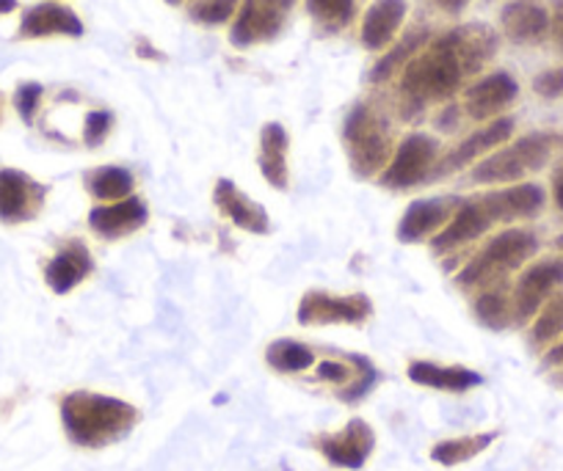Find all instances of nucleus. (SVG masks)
I'll list each match as a JSON object with an SVG mask.
<instances>
[{
    "mask_svg": "<svg viewBox=\"0 0 563 471\" xmlns=\"http://www.w3.org/2000/svg\"><path fill=\"white\" fill-rule=\"evenodd\" d=\"M144 221H147V208H144L135 197H128L122 199V202L113 204H102V208L91 210L89 215L91 229L102 237L130 235V232L139 229Z\"/></svg>",
    "mask_w": 563,
    "mask_h": 471,
    "instance_id": "f3484780",
    "label": "nucleus"
},
{
    "mask_svg": "<svg viewBox=\"0 0 563 471\" xmlns=\"http://www.w3.org/2000/svg\"><path fill=\"white\" fill-rule=\"evenodd\" d=\"M445 221V202H415L400 221L398 237L404 243H417Z\"/></svg>",
    "mask_w": 563,
    "mask_h": 471,
    "instance_id": "5701e85b",
    "label": "nucleus"
},
{
    "mask_svg": "<svg viewBox=\"0 0 563 471\" xmlns=\"http://www.w3.org/2000/svg\"><path fill=\"white\" fill-rule=\"evenodd\" d=\"M0 116H3V105H0Z\"/></svg>",
    "mask_w": 563,
    "mask_h": 471,
    "instance_id": "79ce46f5",
    "label": "nucleus"
},
{
    "mask_svg": "<svg viewBox=\"0 0 563 471\" xmlns=\"http://www.w3.org/2000/svg\"><path fill=\"white\" fill-rule=\"evenodd\" d=\"M563 334V295H558L555 301H550V306L541 312V317L533 326V339L536 343H550V339L561 337Z\"/></svg>",
    "mask_w": 563,
    "mask_h": 471,
    "instance_id": "c85d7f7f",
    "label": "nucleus"
},
{
    "mask_svg": "<svg viewBox=\"0 0 563 471\" xmlns=\"http://www.w3.org/2000/svg\"><path fill=\"white\" fill-rule=\"evenodd\" d=\"M108 127H111V116L106 111H91L86 116V144L97 146L108 135Z\"/></svg>",
    "mask_w": 563,
    "mask_h": 471,
    "instance_id": "473e14b6",
    "label": "nucleus"
},
{
    "mask_svg": "<svg viewBox=\"0 0 563 471\" xmlns=\"http://www.w3.org/2000/svg\"><path fill=\"white\" fill-rule=\"evenodd\" d=\"M437 157V141L429 135H409L395 152L393 164L384 171V186L387 188H411L429 175Z\"/></svg>",
    "mask_w": 563,
    "mask_h": 471,
    "instance_id": "6e6552de",
    "label": "nucleus"
},
{
    "mask_svg": "<svg viewBox=\"0 0 563 471\" xmlns=\"http://www.w3.org/2000/svg\"><path fill=\"white\" fill-rule=\"evenodd\" d=\"M307 9L327 29H343L354 18V0H307Z\"/></svg>",
    "mask_w": 563,
    "mask_h": 471,
    "instance_id": "a878e982",
    "label": "nucleus"
},
{
    "mask_svg": "<svg viewBox=\"0 0 563 471\" xmlns=\"http://www.w3.org/2000/svg\"><path fill=\"white\" fill-rule=\"evenodd\" d=\"M517 80L506 72H495L489 78L478 80L473 89L467 91V113L473 119H492L497 113L506 111L514 100H517Z\"/></svg>",
    "mask_w": 563,
    "mask_h": 471,
    "instance_id": "ddd939ff",
    "label": "nucleus"
},
{
    "mask_svg": "<svg viewBox=\"0 0 563 471\" xmlns=\"http://www.w3.org/2000/svg\"><path fill=\"white\" fill-rule=\"evenodd\" d=\"M296 0H243L232 25V45L249 47L274 40L288 20Z\"/></svg>",
    "mask_w": 563,
    "mask_h": 471,
    "instance_id": "0eeeda50",
    "label": "nucleus"
},
{
    "mask_svg": "<svg viewBox=\"0 0 563 471\" xmlns=\"http://www.w3.org/2000/svg\"><path fill=\"white\" fill-rule=\"evenodd\" d=\"M511 130H514V119H495L489 127H484V130H478V133L470 135V138L464 141V144L459 146L451 157H448L445 166H442V171H456V169H462V166L478 160V157L486 155V152L497 149L503 141H508Z\"/></svg>",
    "mask_w": 563,
    "mask_h": 471,
    "instance_id": "aec40b11",
    "label": "nucleus"
},
{
    "mask_svg": "<svg viewBox=\"0 0 563 471\" xmlns=\"http://www.w3.org/2000/svg\"><path fill=\"white\" fill-rule=\"evenodd\" d=\"M500 23L508 40L517 42V45H533V42L544 40L547 31H550V14L539 3L517 0V3H508L503 9Z\"/></svg>",
    "mask_w": 563,
    "mask_h": 471,
    "instance_id": "2eb2a0df",
    "label": "nucleus"
},
{
    "mask_svg": "<svg viewBox=\"0 0 563 471\" xmlns=\"http://www.w3.org/2000/svg\"><path fill=\"white\" fill-rule=\"evenodd\" d=\"M422 42H426V34H411V36H406V40L400 42V45L395 47V51L389 53L387 58H382V64H378V67L373 69L371 78H373V80H387L389 75H393L395 69L400 67V64H404V61L409 64L411 58H415L417 47H420Z\"/></svg>",
    "mask_w": 563,
    "mask_h": 471,
    "instance_id": "cd10ccee",
    "label": "nucleus"
},
{
    "mask_svg": "<svg viewBox=\"0 0 563 471\" xmlns=\"http://www.w3.org/2000/svg\"><path fill=\"white\" fill-rule=\"evenodd\" d=\"M235 12H238V0H208V3H202V7L194 12V18H197L199 23L219 25V23H227Z\"/></svg>",
    "mask_w": 563,
    "mask_h": 471,
    "instance_id": "7c9ffc66",
    "label": "nucleus"
},
{
    "mask_svg": "<svg viewBox=\"0 0 563 471\" xmlns=\"http://www.w3.org/2000/svg\"><path fill=\"white\" fill-rule=\"evenodd\" d=\"M561 284H563L561 259H547V262H539L530 270H525V276L517 284V292H514V314H517L519 321H530V317L544 306L547 298L555 292V287Z\"/></svg>",
    "mask_w": 563,
    "mask_h": 471,
    "instance_id": "1a4fd4ad",
    "label": "nucleus"
},
{
    "mask_svg": "<svg viewBox=\"0 0 563 471\" xmlns=\"http://www.w3.org/2000/svg\"><path fill=\"white\" fill-rule=\"evenodd\" d=\"M552 31H555V40L558 45L563 47V0H558V7H555V18L550 20Z\"/></svg>",
    "mask_w": 563,
    "mask_h": 471,
    "instance_id": "c9c22d12",
    "label": "nucleus"
},
{
    "mask_svg": "<svg viewBox=\"0 0 563 471\" xmlns=\"http://www.w3.org/2000/svg\"><path fill=\"white\" fill-rule=\"evenodd\" d=\"M495 53V36L489 29H462L442 36L434 45L417 53L404 69L400 91L411 105L448 100L467 80L478 72Z\"/></svg>",
    "mask_w": 563,
    "mask_h": 471,
    "instance_id": "f257e3e1",
    "label": "nucleus"
},
{
    "mask_svg": "<svg viewBox=\"0 0 563 471\" xmlns=\"http://www.w3.org/2000/svg\"><path fill=\"white\" fill-rule=\"evenodd\" d=\"M406 18V0H376L362 20V45L367 51H382L398 34Z\"/></svg>",
    "mask_w": 563,
    "mask_h": 471,
    "instance_id": "dca6fc26",
    "label": "nucleus"
},
{
    "mask_svg": "<svg viewBox=\"0 0 563 471\" xmlns=\"http://www.w3.org/2000/svg\"><path fill=\"white\" fill-rule=\"evenodd\" d=\"M345 152L360 177H373L384 169L389 160V133L387 124L376 116L367 105H356L345 116L343 127Z\"/></svg>",
    "mask_w": 563,
    "mask_h": 471,
    "instance_id": "20e7f679",
    "label": "nucleus"
},
{
    "mask_svg": "<svg viewBox=\"0 0 563 471\" xmlns=\"http://www.w3.org/2000/svg\"><path fill=\"white\" fill-rule=\"evenodd\" d=\"M80 36L84 34V23L73 9L62 7V3H40L31 7L23 14L20 23V36L23 40H40V36Z\"/></svg>",
    "mask_w": 563,
    "mask_h": 471,
    "instance_id": "f8f14e48",
    "label": "nucleus"
},
{
    "mask_svg": "<svg viewBox=\"0 0 563 471\" xmlns=\"http://www.w3.org/2000/svg\"><path fill=\"white\" fill-rule=\"evenodd\" d=\"M547 365H563V343L561 345H555V348L550 350V354H547Z\"/></svg>",
    "mask_w": 563,
    "mask_h": 471,
    "instance_id": "4c0bfd02",
    "label": "nucleus"
},
{
    "mask_svg": "<svg viewBox=\"0 0 563 471\" xmlns=\"http://www.w3.org/2000/svg\"><path fill=\"white\" fill-rule=\"evenodd\" d=\"M547 160H550V138L528 135L481 160L473 171V182H514L530 171H539Z\"/></svg>",
    "mask_w": 563,
    "mask_h": 471,
    "instance_id": "39448f33",
    "label": "nucleus"
},
{
    "mask_svg": "<svg viewBox=\"0 0 563 471\" xmlns=\"http://www.w3.org/2000/svg\"><path fill=\"white\" fill-rule=\"evenodd\" d=\"M169 3H180V0H169Z\"/></svg>",
    "mask_w": 563,
    "mask_h": 471,
    "instance_id": "a19ab883",
    "label": "nucleus"
},
{
    "mask_svg": "<svg viewBox=\"0 0 563 471\" xmlns=\"http://www.w3.org/2000/svg\"><path fill=\"white\" fill-rule=\"evenodd\" d=\"M445 12H462L464 7H467V0H437Z\"/></svg>",
    "mask_w": 563,
    "mask_h": 471,
    "instance_id": "e433bc0d",
    "label": "nucleus"
},
{
    "mask_svg": "<svg viewBox=\"0 0 563 471\" xmlns=\"http://www.w3.org/2000/svg\"><path fill=\"white\" fill-rule=\"evenodd\" d=\"M89 188L102 202H122L133 191V175L119 169V166H108V169H100L91 175Z\"/></svg>",
    "mask_w": 563,
    "mask_h": 471,
    "instance_id": "b1692460",
    "label": "nucleus"
},
{
    "mask_svg": "<svg viewBox=\"0 0 563 471\" xmlns=\"http://www.w3.org/2000/svg\"><path fill=\"white\" fill-rule=\"evenodd\" d=\"M533 89L539 91L541 97H563V67L561 69H550V72H541L539 78L533 80Z\"/></svg>",
    "mask_w": 563,
    "mask_h": 471,
    "instance_id": "72a5a7b5",
    "label": "nucleus"
},
{
    "mask_svg": "<svg viewBox=\"0 0 563 471\" xmlns=\"http://www.w3.org/2000/svg\"><path fill=\"white\" fill-rule=\"evenodd\" d=\"M318 375L323 378V381H334V383H343L345 378L351 375L349 372V367H343V365H338V361H323L321 365V370H318Z\"/></svg>",
    "mask_w": 563,
    "mask_h": 471,
    "instance_id": "f704fd0d",
    "label": "nucleus"
},
{
    "mask_svg": "<svg viewBox=\"0 0 563 471\" xmlns=\"http://www.w3.org/2000/svg\"><path fill=\"white\" fill-rule=\"evenodd\" d=\"M409 378L422 386L445 389V392H464V389H473L481 383V375H475L473 370H464V367H437L429 361H417L409 367Z\"/></svg>",
    "mask_w": 563,
    "mask_h": 471,
    "instance_id": "4be33fe9",
    "label": "nucleus"
},
{
    "mask_svg": "<svg viewBox=\"0 0 563 471\" xmlns=\"http://www.w3.org/2000/svg\"><path fill=\"white\" fill-rule=\"evenodd\" d=\"M539 243L530 232L525 229H508L503 235H497L478 257L470 262V268L459 276L462 284H475V281H484L489 276L506 273V270L519 268L522 262H528L536 254Z\"/></svg>",
    "mask_w": 563,
    "mask_h": 471,
    "instance_id": "423d86ee",
    "label": "nucleus"
},
{
    "mask_svg": "<svg viewBox=\"0 0 563 471\" xmlns=\"http://www.w3.org/2000/svg\"><path fill=\"white\" fill-rule=\"evenodd\" d=\"M89 270H91L89 251H86L84 246H78V243H73V246H67L62 254L53 257V262L47 265L45 279L53 292H69L80 279L89 276Z\"/></svg>",
    "mask_w": 563,
    "mask_h": 471,
    "instance_id": "412c9836",
    "label": "nucleus"
},
{
    "mask_svg": "<svg viewBox=\"0 0 563 471\" xmlns=\"http://www.w3.org/2000/svg\"><path fill=\"white\" fill-rule=\"evenodd\" d=\"M268 365L279 372H301L312 365V350L299 343L282 339L268 348Z\"/></svg>",
    "mask_w": 563,
    "mask_h": 471,
    "instance_id": "393cba45",
    "label": "nucleus"
},
{
    "mask_svg": "<svg viewBox=\"0 0 563 471\" xmlns=\"http://www.w3.org/2000/svg\"><path fill=\"white\" fill-rule=\"evenodd\" d=\"M216 204H219L241 229L254 232V235L268 232V213H265L260 204H254L246 193L238 191L230 180H221L219 186H216Z\"/></svg>",
    "mask_w": 563,
    "mask_h": 471,
    "instance_id": "6ab92c4d",
    "label": "nucleus"
},
{
    "mask_svg": "<svg viewBox=\"0 0 563 471\" xmlns=\"http://www.w3.org/2000/svg\"><path fill=\"white\" fill-rule=\"evenodd\" d=\"M321 449L334 466L360 469L373 449V430L362 419H354L349 427H343L338 436L323 438Z\"/></svg>",
    "mask_w": 563,
    "mask_h": 471,
    "instance_id": "4468645a",
    "label": "nucleus"
},
{
    "mask_svg": "<svg viewBox=\"0 0 563 471\" xmlns=\"http://www.w3.org/2000/svg\"><path fill=\"white\" fill-rule=\"evenodd\" d=\"M475 309H478L481 323H486L489 328H503L511 321V306H508L506 295H500V292H486Z\"/></svg>",
    "mask_w": 563,
    "mask_h": 471,
    "instance_id": "c756f323",
    "label": "nucleus"
},
{
    "mask_svg": "<svg viewBox=\"0 0 563 471\" xmlns=\"http://www.w3.org/2000/svg\"><path fill=\"white\" fill-rule=\"evenodd\" d=\"M40 100H42L40 83H25L18 89V94H14V105H18L20 116H23L25 122H34V113L36 108H40Z\"/></svg>",
    "mask_w": 563,
    "mask_h": 471,
    "instance_id": "2f4dec72",
    "label": "nucleus"
},
{
    "mask_svg": "<svg viewBox=\"0 0 563 471\" xmlns=\"http://www.w3.org/2000/svg\"><path fill=\"white\" fill-rule=\"evenodd\" d=\"M62 419L69 438L80 447H102L122 438L135 425L139 414L133 405L102 394L75 392L64 397Z\"/></svg>",
    "mask_w": 563,
    "mask_h": 471,
    "instance_id": "7ed1b4c3",
    "label": "nucleus"
},
{
    "mask_svg": "<svg viewBox=\"0 0 563 471\" xmlns=\"http://www.w3.org/2000/svg\"><path fill=\"white\" fill-rule=\"evenodd\" d=\"M541 204H544V191L539 186H514L508 191L489 193V197L478 199V202L462 204V210L453 215L451 224L434 237V248L437 251H448V248L464 246V243L484 235L497 221L536 215Z\"/></svg>",
    "mask_w": 563,
    "mask_h": 471,
    "instance_id": "f03ea898",
    "label": "nucleus"
},
{
    "mask_svg": "<svg viewBox=\"0 0 563 471\" xmlns=\"http://www.w3.org/2000/svg\"><path fill=\"white\" fill-rule=\"evenodd\" d=\"M371 314V301L365 295H323L310 292L299 306V323L323 326V323H362Z\"/></svg>",
    "mask_w": 563,
    "mask_h": 471,
    "instance_id": "9d476101",
    "label": "nucleus"
},
{
    "mask_svg": "<svg viewBox=\"0 0 563 471\" xmlns=\"http://www.w3.org/2000/svg\"><path fill=\"white\" fill-rule=\"evenodd\" d=\"M492 433L489 436H475V438H459V441H445L440 444V447H434V460H440V463L445 466H453V463H464V460L475 458V455L481 452V449L486 447V444L492 441Z\"/></svg>",
    "mask_w": 563,
    "mask_h": 471,
    "instance_id": "bb28decb",
    "label": "nucleus"
},
{
    "mask_svg": "<svg viewBox=\"0 0 563 471\" xmlns=\"http://www.w3.org/2000/svg\"><path fill=\"white\" fill-rule=\"evenodd\" d=\"M18 9V0H0V14H9Z\"/></svg>",
    "mask_w": 563,
    "mask_h": 471,
    "instance_id": "ea45409f",
    "label": "nucleus"
},
{
    "mask_svg": "<svg viewBox=\"0 0 563 471\" xmlns=\"http://www.w3.org/2000/svg\"><path fill=\"white\" fill-rule=\"evenodd\" d=\"M42 188L23 171L3 169L0 171V221L20 224V221L34 218L42 208Z\"/></svg>",
    "mask_w": 563,
    "mask_h": 471,
    "instance_id": "9b49d317",
    "label": "nucleus"
},
{
    "mask_svg": "<svg viewBox=\"0 0 563 471\" xmlns=\"http://www.w3.org/2000/svg\"><path fill=\"white\" fill-rule=\"evenodd\" d=\"M555 199H558V208L563 210V171L558 175V180H555Z\"/></svg>",
    "mask_w": 563,
    "mask_h": 471,
    "instance_id": "58836bf2",
    "label": "nucleus"
},
{
    "mask_svg": "<svg viewBox=\"0 0 563 471\" xmlns=\"http://www.w3.org/2000/svg\"><path fill=\"white\" fill-rule=\"evenodd\" d=\"M288 130L282 124H265L260 133V169L274 188H288Z\"/></svg>",
    "mask_w": 563,
    "mask_h": 471,
    "instance_id": "a211bd4d",
    "label": "nucleus"
}]
</instances>
